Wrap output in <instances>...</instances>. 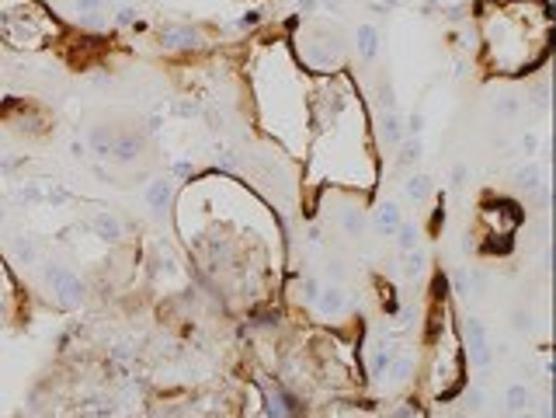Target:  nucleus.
<instances>
[{
	"label": "nucleus",
	"mask_w": 556,
	"mask_h": 418,
	"mask_svg": "<svg viewBox=\"0 0 556 418\" xmlns=\"http://www.w3.org/2000/svg\"><path fill=\"white\" fill-rule=\"evenodd\" d=\"M111 140H115V129H111V126H94V129H91V147H94V154H97V157H108Z\"/></svg>",
	"instance_id": "nucleus-9"
},
{
	"label": "nucleus",
	"mask_w": 556,
	"mask_h": 418,
	"mask_svg": "<svg viewBox=\"0 0 556 418\" xmlns=\"http://www.w3.org/2000/svg\"><path fill=\"white\" fill-rule=\"evenodd\" d=\"M396 234H400V248H403V251H414V244H417L414 227H403V223H400V230H396Z\"/></svg>",
	"instance_id": "nucleus-13"
},
{
	"label": "nucleus",
	"mask_w": 556,
	"mask_h": 418,
	"mask_svg": "<svg viewBox=\"0 0 556 418\" xmlns=\"http://www.w3.org/2000/svg\"><path fill=\"white\" fill-rule=\"evenodd\" d=\"M508 401H511V408L518 412V408H525V401H529V391H525V387H511V391H508Z\"/></svg>",
	"instance_id": "nucleus-15"
},
{
	"label": "nucleus",
	"mask_w": 556,
	"mask_h": 418,
	"mask_svg": "<svg viewBox=\"0 0 556 418\" xmlns=\"http://www.w3.org/2000/svg\"><path fill=\"white\" fill-rule=\"evenodd\" d=\"M428 192H431V185H428L424 175H414V178L407 182V196H410V199H424Z\"/></svg>",
	"instance_id": "nucleus-11"
},
{
	"label": "nucleus",
	"mask_w": 556,
	"mask_h": 418,
	"mask_svg": "<svg viewBox=\"0 0 556 418\" xmlns=\"http://www.w3.org/2000/svg\"><path fill=\"white\" fill-rule=\"evenodd\" d=\"M0 220H4V209H0Z\"/></svg>",
	"instance_id": "nucleus-22"
},
{
	"label": "nucleus",
	"mask_w": 556,
	"mask_h": 418,
	"mask_svg": "<svg viewBox=\"0 0 556 418\" xmlns=\"http://www.w3.org/2000/svg\"><path fill=\"white\" fill-rule=\"evenodd\" d=\"M74 7H77V14L84 18V14H97V11L104 7V0H77Z\"/></svg>",
	"instance_id": "nucleus-16"
},
{
	"label": "nucleus",
	"mask_w": 556,
	"mask_h": 418,
	"mask_svg": "<svg viewBox=\"0 0 556 418\" xmlns=\"http://www.w3.org/2000/svg\"><path fill=\"white\" fill-rule=\"evenodd\" d=\"M400 223H403V220H400V209L393 206V203L382 206L379 209V216H375V230H379L382 237H393V234L400 230Z\"/></svg>",
	"instance_id": "nucleus-6"
},
{
	"label": "nucleus",
	"mask_w": 556,
	"mask_h": 418,
	"mask_svg": "<svg viewBox=\"0 0 556 418\" xmlns=\"http://www.w3.org/2000/svg\"><path fill=\"white\" fill-rule=\"evenodd\" d=\"M46 283L53 286V293H56V300H60V307H81L84 304V283L70 272V269H63V265H46Z\"/></svg>",
	"instance_id": "nucleus-1"
},
{
	"label": "nucleus",
	"mask_w": 556,
	"mask_h": 418,
	"mask_svg": "<svg viewBox=\"0 0 556 418\" xmlns=\"http://www.w3.org/2000/svg\"><path fill=\"white\" fill-rule=\"evenodd\" d=\"M14 255H18V262H32L35 258V248H32V241H14Z\"/></svg>",
	"instance_id": "nucleus-14"
},
{
	"label": "nucleus",
	"mask_w": 556,
	"mask_h": 418,
	"mask_svg": "<svg viewBox=\"0 0 556 418\" xmlns=\"http://www.w3.org/2000/svg\"><path fill=\"white\" fill-rule=\"evenodd\" d=\"M403 272H407V276H417V272H421V255H410V258H407V269H403Z\"/></svg>",
	"instance_id": "nucleus-18"
},
{
	"label": "nucleus",
	"mask_w": 556,
	"mask_h": 418,
	"mask_svg": "<svg viewBox=\"0 0 556 418\" xmlns=\"http://www.w3.org/2000/svg\"><path fill=\"white\" fill-rule=\"evenodd\" d=\"M146 203L157 209V213H164L167 203H171V182H167V178H157V182L146 189Z\"/></svg>",
	"instance_id": "nucleus-7"
},
{
	"label": "nucleus",
	"mask_w": 556,
	"mask_h": 418,
	"mask_svg": "<svg viewBox=\"0 0 556 418\" xmlns=\"http://www.w3.org/2000/svg\"><path fill=\"white\" fill-rule=\"evenodd\" d=\"M303 290H306V300H310V304H313V300H317V293H320V290H317V279H306V286H303Z\"/></svg>",
	"instance_id": "nucleus-20"
},
{
	"label": "nucleus",
	"mask_w": 556,
	"mask_h": 418,
	"mask_svg": "<svg viewBox=\"0 0 556 418\" xmlns=\"http://www.w3.org/2000/svg\"><path fill=\"white\" fill-rule=\"evenodd\" d=\"M313 304H317L324 314H341L345 311V304H348V297H345V290H324V293H317Z\"/></svg>",
	"instance_id": "nucleus-8"
},
{
	"label": "nucleus",
	"mask_w": 556,
	"mask_h": 418,
	"mask_svg": "<svg viewBox=\"0 0 556 418\" xmlns=\"http://www.w3.org/2000/svg\"><path fill=\"white\" fill-rule=\"evenodd\" d=\"M129 21H136V11H132V7H122V11H118V25H129Z\"/></svg>",
	"instance_id": "nucleus-19"
},
{
	"label": "nucleus",
	"mask_w": 556,
	"mask_h": 418,
	"mask_svg": "<svg viewBox=\"0 0 556 418\" xmlns=\"http://www.w3.org/2000/svg\"><path fill=\"white\" fill-rule=\"evenodd\" d=\"M345 227H348V234H362V213L359 209H345Z\"/></svg>",
	"instance_id": "nucleus-12"
},
{
	"label": "nucleus",
	"mask_w": 556,
	"mask_h": 418,
	"mask_svg": "<svg viewBox=\"0 0 556 418\" xmlns=\"http://www.w3.org/2000/svg\"><path fill=\"white\" fill-rule=\"evenodd\" d=\"M355 39H359V53H362V60H372V56H375V49H379V32H375L372 25H362Z\"/></svg>",
	"instance_id": "nucleus-10"
},
{
	"label": "nucleus",
	"mask_w": 556,
	"mask_h": 418,
	"mask_svg": "<svg viewBox=\"0 0 556 418\" xmlns=\"http://www.w3.org/2000/svg\"><path fill=\"white\" fill-rule=\"evenodd\" d=\"M386 136H389V143H396V140H400V119H396V115H389V119H386Z\"/></svg>",
	"instance_id": "nucleus-17"
},
{
	"label": "nucleus",
	"mask_w": 556,
	"mask_h": 418,
	"mask_svg": "<svg viewBox=\"0 0 556 418\" xmlns=\"http://www.w3.org/2000/svg\"><path fill=\"white\" fill-rule=\"evenodd\" d=\"M91 227H94V234H97L101 241H115V237H122V223H118V216H111L108 209L94 213Z\"/></svg>",
	"instance_id": "nucleus-5"
},
{
	"label": "nucleus",
	"mask_w": 556,
	"mask_h": 418,
	"mask_svg": "<svg viewBox=\"0 0 556 418\" xmlns=\"http://www.w3.org/2000/svg\"><path fill=\"white\" fill-rule=\"evenodd\" d=\"M466 331H469V352H473V366H487V363H490V345H487V331H483V324L473 317V321L466 324Z\"/></svg>",
	"instance_id": "nucleus-4"
},
{
	"label": "nucleus",
	"mask_w": 556,
	"mask_h": 418,
	"mask_svg": "<svg viewBox=\"0 0 556 418\" xmlns=\"http://www.w3.org/2000/svg\"><path fill=\"white\" fill-rule=\"evenodd\" d=\"M160 39H164V46H171V49H195V46L202 42L198 28H191V25H167V28L160 32Z\"/></svg>",
	"instance_id": "nucleus-3"
},
{
	"label": "nucleus",
	"mask_w": 556,
	"mask_h": 418,
	"mask_svg": "<svg viewBox=\"0 0 556 418\" xmlns=\"http://www.w3.org/2000/svg\"><path fill=\"white\" fill-rule=\"evenodd\" d=\"M139 150H143L139 136H132V133H115L108 157H111L115 164H129V161H136V157H139Z\"/></svg>",
	"instance_id": "nucleus-2"
},
{
	"label": "nucleus",
	"mask_w": 556,
	"mask_h": 418,
	"mask_svg": "<svg viewBox=\"0 0 556 418\" xmlns=\"http://www.w3.org/2000/svg\"><path fill=\"white\" fill-rule=\"evenodd\" d=\"M389 4H400V0H389Z\"/></svg>",
	"instance_id": "nucleus-21"
}]
</instances>
